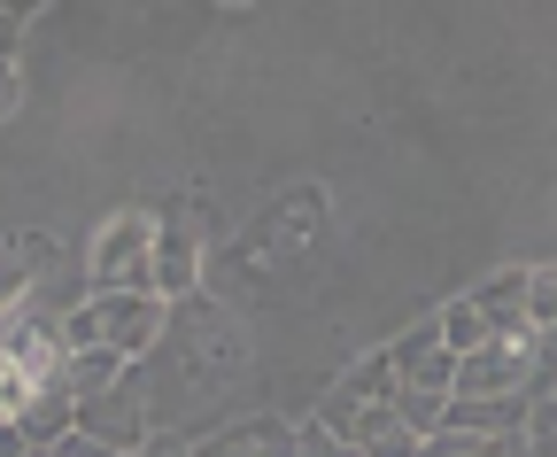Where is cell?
<instances>
[{
    "mask_svg": "<svg viewBox=\"0 0 557 457\" xmlns=\"http://www.w3.org/2000/svg\"><path fill=\"white\" fill-rule=\"evenodd\" d=\"M318 434H333L341 449H372L387 442L403 419H395V349H372L357 372H341L325 396H318Z\"/></svg>",
    "mask_w": 557,
    "mask_h": 457,
    "instance_id": "6da1fadb",
    "label": "cell"
},
{
    "mask_svg": "<svg viewBox=\"0 0 557 457\" xmlns=\"http://www.w3.org/2000/svg\"><path fill=\"white\" fill-rule=\"evenodd\" d=\"M171 325V302L156 295H78L62 310V349H116V357H156Z\"/></svg>",
    "mask_w": 557,
    "mask_h": 457,
    "instance_id": "7a4b0ae2",
    "label": "cell"
},
{
    "mask_svg": "<svg viewBox=\"0 0 557 457\" xmlns=\"http://www.w3.org/2000/svg\"><path fill=\"white\" fill-rule=\"evenodd\" d=\"M395 349V419L426 442V434H442V411H449V396H457V357L442 349V334L434 325H418V334H403V342H387Z\"/></svg>",
    "mask_w": 557,
    "mask_h": 457,
    "instance_id": "3957f363",
    "label": "cell"
},
{
    "mask_svg": "<svg viewBox=\"0 0 557 457\" xmlns=\"http://www.w3.org/2000/svg\"><path fill=\"white\" fill-rule=\"evenodd\" d=\"M148 264H156V218H139V210H116V218L94 233V248H86L94 295H156Z\"/></svg>",
    "mask_w": 557,
    "mask_h": 457,
    "instance_id": "277c9868",
    "label": "cell"
},
{
    "mask_svg": "<svg viewBox=\"0 0 557 457\" xmlns=\"http://www.w3.org/2000/svg\"><path fill=\"white\" fill-rule=\"evenodd\" d=\"M201 218H209L201 202H178V210L156 225V264H148L156 302H186V295H194V280H201V264H209V233H194Z\"/></svg>",
    "mask_w": 557,
    "mask_h": 457,
    "instance_id": "5b68a950",
    "label": "cell"
},
{
    "mask_svg": "<svg viewBox=\"0 0 557 457\" xmlns=\"http://www.w3.org/2000/svg\"><path fill=\"white\" fill-rule=\"evenodd\" d=\"M78 434H86V442H101L109 457H139V449L156 442L148 396H139V387H132V372H124V387H109V396L78 404Z\"/></svg>",
    "mask_w": 557,
    "mask_h": 457,
    "instance_id": "8992f818",
    "label": "cell"
},
{
    "mask_svg": "<svg viewBox=\"0 0 557 457\" xmlns=\"http://www.w3.org/2000/svg\"><path fill=\"white\" fill-rule=\"evenodd\" d=\"M457 396L465 404H511V396H527V342H487V349L457 357Z\"/></svg>",
    "mask_w": 557,
    "mask_h": 457,
    "instance_id": "52a82bcc",
    "label": "cell"
},
{
    "mask_svg": "<svg viewBox=\"0 0 557 457\" xmlns=\"http://www.w3.org/2000/svg\"><path fill=\"white\" fill-rule=\"evenodd\" d=\"M186 457H302L295 419H225L218 434L186 442Z\"/></svg>",
    "mask_w": 557,
    "mask_h": 457,
    "instance_id": "ba28073f",
    "label": "cell"
},
{
    "mask_svg": "<svg viewBox=\"0 0 557 457\" xmlns=\"http://www.w3.org/2000/svg\"><path fill=\"white\" fill-rule=\"evenodd\" d=\"M527 280H534V272H519V264H511V272H496V280H480V287H472V310L487 318V342H527V334H534Z\"/></svg>",
    "mask_w": 557,
    "mask_h": 457,
    "instance_id": "9c48e42d",
    "label": "cell"
},
{
    "mask_svg": "<svg viewBox=\"0 0 557 457\" xmlns=\"http://www.w3.org/2000/svg\"><path fill=\"white\" fill-rule=\"evenodd\" d=\"M47 264H54V240L47 233H16L9 248H0V325H9L16 310H32V287H39Z\"/></svg>",
    "mask_w": 557,
    "mask_h": 457,
    "instance_id": "30bf717a",
    "label": "cell"
},
{
    "mask_svg": "<svg viewBox=\"0 0 557 457\" xmlns=\"http://www.w3.org/2000/svg\"><path fill=\"white\" fill-rule=\"evenodd\" d=\"M124 372H132V357H116V349H70L62 357L70 404H94V396H109V387H124Z\"/></svg>",
    "mask_w": 557,
    "mask_h": 457,
    "instance_id": "8fae6325",
    "label": "cell"
},
{
    "mask_svg": "<svg viewBox=\"0 0 557 457\" xmlns=\"http://www.w3.org/2000/svg\"><path fill=\"white\" fill-rule=\"evenodd\" d=\"M418 457H527V434H457V427H442V434H426Z\"/></svg>",
    "mask_w": 557,
    "mask_h": 457,
    "instance_id": "7c38bea8",
    "label": "cell"
},
{
    "mask_svg": "<svg viewBox=\"0 0 557 457\" xmlns=\"http://www.w3.org/2000/svg\"><path fill=\"white\" fill-rule=\"evenodd\" d=\"M557 404V325H542V334H527V411Z\"/></svg>",
    "mask_w": 557,
    "mask_h": 457,
    "instance_id": "4fadbf2b",
    "label": "cell"
},
{
    "mask_svg": "<svg viewBox=\"0 0 557 457\" xmlns=\"http://www.w3.org/2000/svg\"><path fill=\"white\" fill-rule=\"evenodd\" d=\"M434 334H442V349H449V357H472V349H487V318L472 310V295H457V302L434 318Z\"/></svg>",
    "mask_w": 557,
    "mask_h": 457,
    "instance_id": "5bb4252c",
    "label": "cell"
},
{
    "mask_svg": "<svg viewBox=\"0 0 557 457\" xmlns=\"http://www.w3.org/2000/svg\"><path fill=\"white\" fill-rule=\"evenodd\" d=\"M527 310H534V334H542V325H557V264H542V272L527 280Z\"/></svg>",
    "mask_w": 557,
    "mask_h": 457,
    "instance_id": "9a60e30c",
    "label": "cell"
},
{
    "mask_svg": "<svg viewBox=\"0 0 557 457\" xmlns=\"http://www.w3.org/2000/svg\"><path fill=\"white\" fill-rule=\"evenodd\" d=\"M527 457H557V404H542L527 419Z\"/></svg>",
    "mask_w": 557,
    "mask_h": 457,
    "instance_id": "2e32d148",
    "label": "cell"
},
{
    "mask_svg": "<svg viewBox=\"0 0 557 457\" xmlns=\"http://www.w3.org/2000/svg\"><path fill=\"white\" fill-rule=\"evenodd\" d=\"M16 109H24V71H16V54H0V124Z\"/></svg>",
    "mask_w": 557,
    "mask_h": 457,
    "instance_id": "e0dca14e",
    "label": "cell"
},
{
    "mask_svg": "<svg viewBox=\"0 0 557 457\" xmlns=\"http://www.w3.org/2000/svg\"><path fill=\"white\" fill-rule=\"evenodd\" d=\"M54 457H109V449H101V442H86V434H62V442H54Z\"/></svg>",
    "mask_w": 557,
    "mask_h": 457,
    "instance_id": "ac0fdd59",
    "label": "cell"
},
{
    "mask_svg": "<svg viewBox=\"0 0 557 457\" xmlns=\"http://www.w3.org/2000/svg\"><path fill=\"white\" fill-rule=\"evenodd\" d=\"M24 449H32V442H24L16 427H9V434H0V457H24Z\"/></svg>",
    "mask_w": 557,
    "mask_h": 457,
    "instance_id": "d6986e66",
    "label": "cell"
},
{
    "mask_svg": "<svg viewBox=\"0 0 557 457\" xmlns=\"http://www.w3.org/2000/svg\"><path fill=\"white\" fill-rule=\"evenodd\" d=\"M148 457H186V442H148Z\"/></svg>",
    "mask_w": 557,
    "mask_h": 457,
    "instance_id": "ffe728a7",
    "label": "cell"
},
{
    "mask_svg": "<svg viewBox=\"0 0 557 457\" xmlns=\"http://www.w3.org/2000/svg\"><path fill=\"white\" fill-rule=\"evenodd\" d=\"M24 457H54V449H24Z\"/></svg>",
    "mask_w": 557,
    "mask_h": 457,
    "instance_id": "44dd1931",
    "label": "cell"
},
{
    "mask_svg": "<svg viewBox=\"0 0 557 457\" xmlns=\"http://www.w3.org/2000/svg\"><path fill=\"white\" fill-rule=\"evenodd\" d=\"M0 434H9V419H0Z\"/></svg>",
    "mask_w": 557,
    "mask_h": 457,
    "instance_id": "7402d4cb",
    "label": "cell"
},
{
    "mask_svg": "<svg viewBox=\"0 0 557 457\" xmlns=\"http://www.w3.org/2000/svg\"><path fill=\"white\" fill-rule=\"evenodd\" d=\"M139 457H148V449H139Z\"/></svg>",
    "mask_w": 557,
    "mask_h": 457,
    "instance_id": "603a6c76",
    "label": "cell"
}]
</instances>
